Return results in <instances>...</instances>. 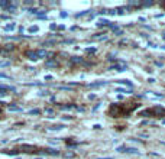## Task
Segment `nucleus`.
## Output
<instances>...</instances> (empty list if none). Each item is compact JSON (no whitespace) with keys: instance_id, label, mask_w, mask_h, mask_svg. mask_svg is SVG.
Wrapping results in <instances>:
<instances>
[{"instance_id":"obj_1","label":"nucleus","mask_w":165,"mask_h":159,"mask_svg":"<svg viewBox=\"0 0 165 159\" xmlns=\"http://www.w3.org/2000/svg\"><path fill=\"white\" fill-rule=\"evenodd\" d=\"M141 106V104H138V103H135V104H129V106H125V104H112V106L109 107V114L112 116V117H126L131 111H133L135 108H138V107Z\"/></svg>"},{"instance_id":"obj_2","label":"nucleus","mask_w":165,"mask_h":159,"mask_svg":"<svg viewBox=\"0 0 165 159\" xmlns=\"http://www.w3.org/2000/svg\"><path fill=\"white\" fill-rule=\"evenodd\" d=\"M20 150L28 152V153H32V152H36V150H38V148H36V146H32V145H22Z\"/></svg>"},{"instance_id":"obj_3","label":"nucleus","mask_w":165,"mask_h":159,"mask_svg":"<svg viewBox=\"0 0 165 159\" xmlns=\"http://www.w3.org/2000/svg\"><path fill=\"white\" fill-rule=\"evenodd\" d=\"M117 150L119 152H129V153H139L136 148H126V146H119Z\"/></svg>"},{"instance_id":"obj_4","label":"nucleus","mask_w":165,"mask_h":159,"mask_svg":"<svg viewBox=\"0 0 165 159\" xmlns=\"http://www.w3.org/2000/svg\"><path fill=\"white\" fill-rule=\"evenodd\" d=\"M25 56L31 61H36L38 59V55H36V51H26L25 52Z\"/></svg>"},{"instance_id":"obj_5","label":"nucleus","mask_w":165,"mask_h":159,"mask_svg":"<svg viewBox=\"0 0 165 159\" xmlns=\"http://www.w3.org/2000/svg\"><path fill=\"white\" fill-rule=\"evenodd\" d=\"M36 55H38V59H39V58H45V56H48V52H47L45 49H38V51H36Z\"/></svg>"},{"instance_id":"obj_6","label":"nucleus","mask_w":165,"mask_h":159,"mask_svg":"<svg viewBox=\"0 0 165 159\" xmlns=\"http://www.w3.org/2000/svg\"><path fill=\"white\" fill-rule=\"evenodd\" d=\"M71 62H72V64H81L82 58H80V56H72V58H71Z\"/></svg>"},{"instance_id":"obj_7","label":"nucleus","mask_w":165,"mask_h":159,"mask_svg":"<svg viewBox=\"0 0 165 159\" xmlns=\"http://www.w3.org/2000/svg\"><path fill=\"white\" fill-rule=\"evenodd\" d=\"M45 153H48V155H60V152L57 149H45Z\"/></svg>"},{"instance_id":"obj_8","label":"nucleus","mask_w":165,"mask_h":159,"mask_svg":"<svg viewBox=\"0 0 165 159\" xmlns=\"http://www.w3.org/2000/svg\"><path fill=\"white\" fill-rule=\"evenodd\" d=\"M9 110L10 111H22L20 107H16V106H13V104H9Z\"/></svg>"},{"instance_id":"obj_9","label":"nucleus","mask_w":165,"mask_h":159,"mask_svg":"<svg viewBox=\"0 0 165 159\" xmlns=\"http://www.w3.org/2000/svg\"><path fill=\"white\" fill-rule=\"evenodd\" d=\"M45 65L47 67H58V62H55V61H47Z\"/></svg>"},{"instance_id":"obj_10","label":"nucleus","mask_w":165,"mask_h":159,"mask_svg":"<svg viewBox=\"0 0 165 159\" xmlns=\"http://www.w3.org/2000/svg\"><path fill=\"white\" fill-rule=\"evenodd\" d=\"M15 28H16V25L15 23H10V25L4 26V31H15Z\"/></svg>"},{"instance_id":"obj_11","label":"nucleus","mask_w":165,"mask_h":159,"mask_svg":"<svg viewBox=\"0 0 165 159\" xmlns=\"http://www.w3.org/2000/svg\"><path fill=\"white\" fill-rule=\"evenodd\" d=\"M3 49H4V51H13V49H15V46H13L12 43H10V45L7 43V45H4V46H3ZM4 51H3V52H4Z\"/></svg>"},{"instance_id":"obj_12","label":"nucleus","mask_w":165,"mask_h":159,"mask_svg":"<svg viewBox=\"0 0 165 159\" xmlns=\"http://www.w3.org/2000/svg\"><path fill=\"white\" fill-rule=\"evenodd\" d=\"M74 156H75L74 152H65L64 153V158H74Z\"/></svg>"},{"instance_id":"obj_13","label":"nucleus","mask_w":165,"mask_h":159,"mask_svg":"<svg viewBox=\"0 0 165 159\" xmlns=\"http://www.w3.org/2000/svg\"><path fill=\"white\" fill-rule=\"evenodd\" d=\"M10 65V61H1L0 62V68H3V67H9Z\"/></svg>"},{"instance_id":"obj_14","label":"nucleus","mask_w":165,"mask_h":159,"mask_svg":"<svg viewBox=\"0 0 165 159\" xmlns=\"http://www.w3.org/2000/svg\"><path fill=\"white\" fill-rule=\"evenodd\" d=\"M28 31H29L31 34H33V32H38V31H39V28H38V26H31Z\"/></svg>"},{"instance_id":"obj_15","label":"nucleus","mask_w":165,"mask_h":159,"mask_svg":"<svg viewBox=\"0 0 165 159\" xmlns=\"http://www.w3.org/2000/svg\"><path fill=\"white\" fill-rule=\"evenodd\" d=\"M10 3L9 1H4V0H0V7H7Z\"/></svg>"},{"instance_id":"obj_16","label":"nucleus","mask_w":165,"mask_h":159,"mask_svg":"<svg viewBox=\"0 0 165 159\" xmlns=\"http://www.w3.org/2000/svg\"><path fill=\"white\" fill-rule=\"evenodd\" d=\"M28 113H29V114H39V113H41V110H38V108H33V110H29Z\"/></svg>"},{"instance_id":"obj_17","label":"nucleus","mask_w":165,"mask_h":159,"mask_svg":"<svg viewBox=\"0 0 165 159\" xmlns=\"http://www.w3.org/2000/svg\"><path fill=\"white\" fill-rule=\"evenodd\" d=\"M50 129L51 130H61V129H64V126H52Z\"/></svg>"},{"instance_id":"obj_18","label":"nucleus","mask_w":165,"mask_h":159,"mask_svg":"<svg viewBox=\"0 0 165 159\" xmlns=\"http://www.w3.org/2000/svg\"><path fill=\"white\" fill-rule=\"evenodd\" d=\"M0 78H4V80H9L10 77H9V75H6V74H3V72H0Z\"/></svg>"},{"instance_id":"obj_19","label":"nucleus","mask_w":165,"mask_h":159,"mask_svg":"<svg viewBox=\"0 0 165 159\" xmlns=\"http://www.w3.org/2000/svg\"><path fill=\"white\" fill-rule=\"evenodd\" d=\"M45 113H47V114H52L54 110H52V108H45Z\"/></svg>"},{"instance_id":"obj_20","label":"nucleus","mask_w":165,"mask_h":159,"mask_svg":"<svg viewBox=\"0 0 165 159\" xmlns=\"http://www.w3.org/2000/svg\"><path fill=\"white\" fill-rule=\"evenodd\" d=\"M38 159H41V158H38Z\"/></svg>"}]
</instances>
